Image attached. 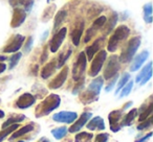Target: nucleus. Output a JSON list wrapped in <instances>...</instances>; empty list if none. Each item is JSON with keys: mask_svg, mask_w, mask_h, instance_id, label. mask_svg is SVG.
<instances>
[{"mask_svg": "<svg viewBox=\"0 0 153 142\" xmlns=\"http://www.w3.org/2000/svg\"><path fill=\"white\" fill-rule=\"evenodd\" d=\"M92 138H94V135L91 133L82 132V133H79L76 136L74 140H76V142H91Z\"/></svg>", "mask_w": 153, "mask_h": 142, "instance_id": "26", "label": "nucleus"}, {"mask_svg": "<svg viewBox=\"0 0 153 142\" xmlns=\"http://www.w3.org/2000/svg\"><path fill=\"white\" fill-rule=\"evenodd\" d=\"M76 118H78V115L76 112H68V111H62L53 115V120L61 123H72Z\"/></svg>", "mask_w": 153, "mask_h": 142, "instance_id": "8", "label": "nucleus"}, {"mask_svg": "<svg viewBox=\"0 0 153 142\" xmlns=\"http://www.w3.org/2000/svg\"><path fill=\"white\" fill-rule=\"evenodd\" d=\"M71 49H69V50L66 51V53H61V55H60L59 57V61H58V65H57V68H61L62 66L65 64V62L67 61V59L70 57V54H71Z\"/></svg>", "mask_w": 153, "mask_h": 142, "instance_id": "34", "label": "nucleus"}, {"mask_svg": "<svg viewBox=\"0 0 153 142\" xmlns=\"http://www.w3.org/2000/svg\"><path fill=\"white\" fill-rule=\"evenodd\" d=\"M120 70V62L119 57L117 55H112L110 59L108 60V63L106 65V68L104 70V79H110L113 77L117 74Z\"/></svg>", "mask_w": 153, "mask_h": 142, "instance_id": "6", "label": "nucleus"}, {"mask_svg": "<svg viewBox=\"0 0 153 142\" xmlns=\"http://www.w3.org/2000/svg\"><path fill=\"white\" fill-rule=\"evenodd\" d=\"M103 83H104L103 77H97V79H94V81L90 83L87 91L92 94H94L96 96H99L101 89H102V87H103Z\"/></svg>", "mask_w": 153, "mask_h": 142, "instance_id": "20", "label": "nucleus"}, {"mask_svg": "<svg viewBox=\"0 0 153 142\" xmlns=\"http://www.w3.org/2000/svg\"><path fill=\"white\" fill-rule=\"evenodd\" d=\"M66 18V12L65 11H60L57 13L55 17V23H53V29H58L61 26V24L63 23V21Z\"/></svg>", "mask_w": 153, "mask_h": 142, "instance_id": "27", "label": "nucleus"}, {"mask_svg": "<svg viewBox=\"0 0 153 142\" xmlns=\"http://www.w3.org/2000/svg\"><path fill=\"white\" fill-rule=\"evenodd\" d=\"M86 65H87V59H86L85 52L82 51L76 59V63L72 68V77L74 81H79L83 77L84 72L86 70Z\"/></svg>", "mask_w": 153, "mask_h": 142, "instance_id": "4", "label": "nucleus"}, {"mask_svg": "<svg viewBox=\"0 0 153 142\" xmlns=\"http://www.w3.org/2000/svg\"><path fill=\"white\" fill-rule=\"evenodd\" d=\"M87 129L90 131H103L105 129L104 120L103 118H101L100 116H97L94 118H92L89 121V123H87Z\"/></svg>", "mask_w": 153, "mask_h": 142, "instance_id": "18", "label": "nucleus"}, {"mask_svg": "<svg viewBox=\"0 0 153 142\" xmlns=\"http://www.w3.org/2000/svg\"><path fill=\"white\" fill-rule=\"evenodd\" d=\"M151 77H152V63L149 62V63L143 68V70L140 71V74L136 77L135 82L136 83H140V85H145V84L151 79Z\"/></svg>", "mask_w": 153, "mask_h": 142, "instance_id": "13", "label": "nucleus"}, {"mask_svg": "<svg viewBox=\"0 0 153 142\" xmlns=\"http://www.w3.org/2000/svg\"><path fill=\"white\" fill-rule=\"evenodd\" d=\"M18 127H19V124H18V123H15V124L9 125V127H5V129H2V131L0 132V142H2L3 140L5 139V137H7V135L14 133V132H15Z\"/></svg>", "mask_w": 153, "mask_h": 142, "instance_id": "24", "label": "nucleus"}, {"mask_svg": "<svg viewBox=\"0 0 153 142\" xmlns=\"http://www.w3.org/2000/svg\"><path fill=\"white\" fill-rule=\"evenodd\" d=\"M3 117H4V112L0 110V118H3Z\"/></svg>", "mask_w": 153, "mask_h": 142, "instance_id": "48", "label": "nucleus"}, {"mask_svg": "<svg viewBox=\"0 0 153 142\" xmlns=\"http://www.w3.org/2000/svg\"><path fill=\"white\" fill-rule=\"evenodd\" d=\"M18 142H24V141H22V140H20V141H18Z\"/></svg>", "mask_w": 153, "mask_h": 142, "instance_id": "51", "label": "nucleus"}, {"mask_svg": "<svg viewBox=\"0 0 153 142\" xmlns=\"http://www.w3.org/2000/svg\"><path fill=\"white\" fill-rule=\"evenodd\" d=\"M33 129H34V123H30V124L21 127L19 131L14 132L13 135H12V137H11V139L13 140V139H16V138H18V137H21V136H23V135H25V134L32 132Z\"/></svg>", "mask_w": 153, "mask_h": 142, "instance_id": "22", "label": "nucleus"}, {"mask_svg": "<svg viewBox=\"0 0 153 142\" xmlns=\"http://www.w3.org/2000/svg\"><path fill=\"white\" fill-rule=\"evenodd\" d=\"M42 142H48V141H47V140H45V139H43V140H42Z\"/></svg>", "mask_w": 153, "mask_h": 142, "instance_id": "49", "label": "nucleus"}, {"mask_svg": "<svg viewBox=\"0 0 153 142\" xmlns=\"http://www.w3.org/2000/svg\"><path fill=\"white\" fill-rule=\"evenodd\" d=\"M117 13H113L112 16L110 17V19H109V22L108 24L106 25V29H105V34L108 35L109 32H111V30L114 28L115 24H117Z\"/></svg>", "mask_w": 153, "mask_h": 142, "instance_id": "30", "label": "nucleus"}, {"mask_svg": "<svg viewBox=\"0 0 153 142\" xmlns=\"http://www.w3.org/2000/svg\"><path fill=\"white\" fill-rule=\"evenodd\" d=\"M33 42H34L33 37H30V38L27 39V42H26V44H25V47H24V51H25V52H30V51L32 46H33Z\"/></svg>", "mask_w": 153, "mask_h": 142, "instance_id": "42", "label": "nucleus"}, {"mask_svg": "<svg viewBox=\"0 0 153 142\" xmlns=\"http://www.w3.org/2000/svg\"><path fill=\"white\" fill-rule=\"evenodd\" d=\"M56 68H57L56 62L55 61L49 62V63L46 64V65L42 68V70H41V77L44 79H47L49 77H51V75L53 74Z\"/></svg>", "mask_w": 153, "mask_h": 142, "instance_id": "21", "label": "nucleus"}, {"mask_svg": "<svg viewBox=\"0 0 153 142\" xmlns=\"http://www.w3.org/2000/svg\"><path fill=\"white\" fill-rule=\"evenodd\" d=\"M91 116H92V114L90 112H84L83 114L80 116V118L69 127V129H68L69 133H76V132H79L80 129L87 123V121L91 118Z\"/></svg>", "mask_w": 153, "mask_h": 142, "instance_id": "11", "label": "nucleus"}, {"mask_svg": "<svg viewBox=\"0 0 153 142\" xmlns=\"http://www.w3.org/2000/svg\"><path fill=\"white\" fill-rule=\"evenodd\" d=\"M67 74H68V68L64 67L63 69L61 70V72L53 79L51 84H49V89H58L60 88L64 83H65L66 79H67Z\"/></svg>", "mask_w": 153, "mask_h": 142, "instance_id": "14", "label": "nucleus"}, {"mask_svg": "<svg viewBox=\"0 0 153 142\" xmlns=\"http://www.w3.org/2000/svg\"><path fill=\"white\" fill-rule=\"evenodd\" d=\"M23 4H24V11L30 13L32 11L33 5H34V0H25Z\"/></svg>", "mask_w": 153, "mask_h": 142, "instance_id": "40", "label": "nucleus"}, {"mask_svg": "<svg viewBox=\"0 0 153 142\" xmlns=\"http://www.w3.org/2000/svg\"><path fill=\"white\" fill-rule=\"evenodd\" d=\"M84 32V22L81 21L78 25L76 26V28L74 29L71 34V39H72V43H74V46H79L80 44V40H81L82 34Z\"/></svg>", "mask_w": 153, "mask_h": 142, "instance_id": "19", "label": "nucleus"}, {"mask_svg": "<svg viewBox=\"0 0 153 142\" xmlns=\"http://www.w3.org/2000/svg\"><path fill=\"white\" fill-rule=\"evenodd\" d=\"M107 57V52L105 50H100L96 54L94 59H92L91 67L89 70V75L90 77H97L99 74V72L101 71L103 67V64H104L105 60Z\"/></svg>", "mask_w": 153, "mask_h": 142, "instance_id": "5", "label": "nucleus"}, {"mask_svg": "<svg viewBox=\"0 0 153 142\" xmlns=\"http://www.w3.org/2000/svg\"><path fill=\"white\" fill-rule=\"evenodd\" d=\"M144 20L146 23H152V3H147L144 5Z\"/></svg>", "mask_w": 153, "mask_h": 142, "instance_id": "25", "label": "nucleus"}, {"mask_svg": "<svg viewBox=\"0 0 153 142\" xmlns=\"http://www.w3.org/2000/svg\"><path fill=\"white\" fill-rule=\"evenodd\" d=\"M106 21H107V19H106V17H105V16H100V17L97 18V19L94 20V22L92 23L91 27H94V29L98 32L99 29H101V28H102L103 26L105 25Z\"/></svg>", "mask_w": 153, "mask_h": 142, "instance_id": "31", "label": "nucleus"}, {"mask_svg": "<svg viewBox=\"0 0 153 142\" xmlns=\"http://www.w3.org/2000/svg\"><path fill=\"white\" fill-rule=\"evenodd\" d=\"M67 132H68L67 127H57V129H53V131H51V134H53V137H55L56 139L60 140V139H62V138L65 137L66 134H67Z\"/></svg>", "mask_w": 153, "mask_h": 142, "instance_id": "29", "label": "nucleus"}, {"mask_svg": "<svg viewBox=\"0 0 153 142\" xmlns=\"http://www.w3.org/2000/svg\"><path fill=\"white\" fill-rule=\"evenodd\" d=\"M153 112V102H151L150 104L148 106V108L146 109V110L144 111V112L142 113V114L140 115V121H144L146 120L147 118H148L149 116H151V114H152Z\"/></svg>", "mask_w": 153, "mask_h": 142, "instance_id": "35", "label": "nucleus"}, {"mask_svg": "<svg viewBox=\"0 0 153 142\" xmlns=\"http://www.w3.org/2000/svg\"><path fill=\"white\" fill-rule=\"evenodd\" d=\"M24 119H25V116H24V115H21V114H20V115H17V114L13 115V116H11L7 121H5L4 123H3L2 129H5V127H7L9 125H12V124H15V123L21 122V121L24 120Z\"/></svg>", "mask_w": 153, "mask_h": 142, "instance_id": "23", "label": "nucleus"}, {"mask_svg": "<svg viewBox=\"0 0 153 142\" xmlns=\"http://www.w3.org/2000/svg\"><path fill=\"white\" fill-rule=\"evenodd\" d=\"M55 10H56V5L55 4H53V5H51L49 7H47V9L44 11V13H43L42 21H45V22L48 21V20L53 17V12H55Z\"/></svg>", "mask_w": 153, "mask_h": 142, "instance_id": "33", "label": "nucleus"}, {"mask_svg": "<svg viewBox=\"0 0 153 142\" xmlns=\"http://www.w3.org/2000/svg\"><path fill=\"white\" fill-rule=\"evenodd\" d=\"M117 74L115 75V77H112V81L110 82V83L108 84V86L106 87V92H109L110 90H112V88H113V86H114V84H115V82H117Z\"/></svg>", "mask_w": 153, "mask_h": 142, "instance_id": "43", "label": "nucleus"}, {"mask_svg": "<svg viewBox=\"0 0 153 142\" xmlns=\"http://www.w3.org/2000/svg\"><path fill=\"white\" fill-rule=\"evenodd\" d=\"M25 18H26V12L24 10L20 9V7H15L13 13V18H12V21H11L12 27L14 28L19 27L25 21Z\"/></svg>", "mask_w": 153, "mask_h": 142, "instance_id": "12", "label": "nucleus"}, {"mask_svg": "<svg viewBox=\"0 0 153 142\" xmlns=\"http://www.w3.org/2000/svg\"><path fill=\"white\" fill-rule=\"evenodd\" d=\"M151 136H152V133H149V134H147V135L145 136V137H143L142 139H140L138 141H135V142H145L147 139H148V138H150Z\"/></svg>", "mask_w": 153, "mask_h": 142, "instance_id": "45", "label": "nucleus"}, {"mask_svg": "<svg viewBox=\"0 0 153 142\" xmlns=\"http://www.w3.org/2000/svg\"><path fill=\"white\" fill-rule=\"evenodd\" d=\"M24 40H25V37H23L22 35H16L13 38V40L11 41V43L4 47L3 51L7 53L16 52L21 48V46L24 43Z\"/></svg>", "mask_w": 153, "mask_h": 142, "instance_id": "9", "label": "nucleus"}, {"mask_svg": "<svg viewBox=\"0 0 153 142\" xmlns=\"http://www.w3.org/2000/svg\"><path fill=\"white\" fill-rule=\"evenodd\" d=\"M121 117H122V111L120 110L112 111L108 116L109 123H110V129L114 133H117L121 129V125H120V119H121Z\"/></svg>", "mask_w": 153, "mask_h": 142, "instance_id": "15", "label": "nucleus"}, {"mask_svg": "<svg viewBox=\"0 0 153 142\" xmlns=\"http://www.w3.org/2000/svg\"><path fill=\"white\" fill-rule=\"evenodd\" d=\"M46 59H47V49L44 48L42 55H41V63H44V62L46 61Z\"/></svg>", "mask_w": 153, "mask_h": 142, "instance_id": "44", "label": "nucleus"}, {"mask_svg": "<svg viewBox=\"0 0 153 142\" xmlns=\"http://www.w3.org/2000/svg\"><path fill=\"white\" fill-rule=\"evenodd\" d=\"M7 60V57H4V55H0V62H3Z\"/></svg>", "mask_w": 153, "mask_h": 142, "instance_id": "47", "label": "nucleus"}, {"mask_svg": "<svg viewBox=\"0 0 153 142\" xmlns=\"http://www.w3.org/2000/svg\"><path fill=\"white\" fill-rule=\"evenodd\" d=\"M140 45V37H133L129 40L127 46L125 47L123 51H122L121 55L119 57V62L121 63H128L132 60L134 57L136 50L138 49Z\"/></svg>", "mask_w": 153, "mask_h": 142, "instance_id": "3", "label": "nucleus"}, {"mask_svg": "<svg viewBox=\"0 0 153 142\" xmlns=\"http://www.w3.org/2000/svg\"><path fill=\"white\" fill-rule=\"evenodd\" d=\"M136 115H137V110L136 109H132L131 111H130L129 113H128L127 115H126V117L124 118L123 122H122V124L124 125V127H127V125H130L131 124V122L134 120V118L136 117Z\"/></svg>", "mask_w": 153, "mask_h": 142, "instance_id": "28", "label": "nucleus"}, {"mask_svg": "<svg viewBox=\"0 0 153 142\" xmlns=\"http://www.w3.org/2000/svg\"><path fill=\"white\" fill-rule=\"evenodd\" d=\"M123 88H124V89L122 90L121 94H120V97H121V98L129 95L130 92H131V90H132V88H133V82H129V83H127Z\"/></svg>", "mask_w": 153, "mask_h": 142, "instance_id": "36", "label": "nucleus"}, {"mask_svg": "<svg viewBox=\"0 0 153 142\" xmlns=\"http://www.w3.org/2000/svg\"><path fill=\"white\" fill-rule=\"evenodd\" d=\"M5 69H7V66H5V64L0 63V73H2Z\"/></svg>", "mask_w": 153, "mask_h": 142, "instance_id": "46", "label": "nucleus"}, {"mask_svg": "<svg viewBox=\"0 0 153 142\" xmlns=\"http://www.w3.org/2000/svg\"><path fill=\"white\" fill-rule=\"evenodd\" d=\"M51 0H47V2H51Z\"/></svg>", "mask_w": 153, "mask_h": 142, "instance_id": "50", "label": "nucleus"}, {"mask_svg": "<svg viewBox=\"0 0 153 142\" xmlns=\"http://www.w3.org/2000/svg\"><path fill=\"white\" fill-rule=\"evenodd\" d=\"M145 122L140 123V124H138L137 129H148L149 127H151L152 125V122H153V117L150 116V118H147L146 120H144Z\"/></svg>", "mask_w": 153, "mask_h": 142, "instance_id": "38", "label": "nucleus"}, {"mask_svg": "<svg viewBox=\"0 0 153 142\" xmlns=\"http://www.w3.org/2000/svg\"><path fill=\"white\" fill-rule=\"evenodd\" d=\"M149 57V52L147 50H144L142 51V52L140 53V54L136 55V57L134 59L133 63H132L131 67H130V71H136V70H138L140 67H142V65L145 63V61H146L147 59H148Z\"/></svg>", "mask_w": 153, "mask_h": 142, "instance_id": "17", "label": "nucleus"}, {"mask_svg": "<svg viewBox=\"0 0 153 142\" xmlns=\"http://www.w3.org/2000/svg\"><path fill=\"white\" fill-rule=\"evenodd\" d=\"M61 102V98L57 94H51L48 95L40 104L38 106L36 110V115L37 117L45 116L48 115L51 112H53L55 109H57L60 106Z\"/></svg>", "mask_w": 153, "mask_h": 142, "instance_id": "1", "label": "nucleus"}, {"mask_svg": "<svg viewBox=\"0 0 153 142\" xmlns=\"http://www.w3.org/2000/svg\"><path fill=\"white\" fill-rule=\"evenodd\" d=\"M130 34V29L128 26L126 25H121L114 30V34L110 37L109 39L108 45H107V49L110 52H114L117 49V46H119V43L124 41L125 39L128 38Z\"/></svg>", "mask_w": 153, "mask_h": 142, "instance_id": "2", "label": "nucleus"}, {"mask_svg": "<svg viewBox=\"0 0 153 142\" xmlns=\"http://www.w3.org/2000/svg\"><path fill=\"white\" fill-rule=\"evenodd\" d=\"M129 79H130V74H129V73H124L123 77H122L121 79H120L119 84H117V91H115V94H117L120 92V90L123 89V87L128 83V81H129Z\"/></svg>", "mask_w": 153, "mask_h": 142, "instance_id": "32", "label": "nucleus"}, {"mask_svg": "<svg viewBox=\"0 0 153 142\" xmlns=\"http://www.w3.org/2000/svg\"><path fill=\"white\" fill-rule=\"evenodd\" d=\"M21 57H22L21 52H17V53H15L13 57H11V60H10V69H13V68L19 63Z\"/></svg>", "mask_w": 153, "mask_h": 142, "instance_id": "37", "label": "nucleus"}, {"mask_svg": "<svg viewBox=\"0 0 153 142\" xmlns=\"http://www.w3.org/2000/svg\"><path fill=\"white\" fill-rule=\"evenodd\" d=\"M76 82H78V84L76 85L74 91H72V93H74V94H76V92H79L80 89H82V88L84 87V79H83V77H82L81 79H79V81H76Z\"/></svg>", "mask_w": 153, "mask_h": 142, "instance_id": "41", "label": "nucleus"}, {"mask_svg": "<svg viewBox=\"0 0 153 142\" xmlns=\"http://www.w3.org/2000/svg\"><path fill=\"white\" fill-rule=\"evenodd\" d=\"M104 41H105L104 38H99L98 40L94 41V44L90 45L89 47H87V48H86L85 54L87 55L88 60H90V61H91V60L94 59V54H96V53H98L99 51H100V49L102 48L103 45H104Z\"/></svg>", "mask_w": 153, "mask_h": 142, "instance_id": "16", "label": "nucleus"}, {"mask_svg": "<svg viewBox=\"0 0 153 142\" xmlns=\"http://www.w3.org/2000/svg\"><path fill=\"white\" fill-rule=\"evenodd\" d=\"M66 34H67V28L66 27L61 28V29H59L56 32V35L53 37V39L51 40V43H49V49H51V52H57L58 49L61 46L62 42L65 39Z\"/></svg>", "mask_w": 153, "mask_h": 142, "instance_id": "7", "label": "nucleus"}, {"mask_svg": "<svg viewBox=\"0 0 153 142\" xmlns=\"http://www.w3.org/2000/svg\"><path fill=\"white\" fill-rule=\"evenodd\" d=\"M35 102H36V98L34 95H32L30 93H24L16 100L15 107L19 109H27L30 106H33Z\"/></svg>", "mask_w": 153, "mask_h": 142, "instance_id": "10", "label": "nucleus"}, {"mask_svg": "<svg viewBox=\"0 0 153 142\" xmlns=\"http://www.w3.org/2000/svg\"><path fill=\"white\" fill-rule=\"evenodd\" d=\"M108 137H109L108 134L101 133V134H99V135L96 136V140H94V142H107L108 141Z\"/></svg>", "mask_w": 153, "mask_h": 142, "instance_id": "39", "label": "nucleus"}]
</instances>
